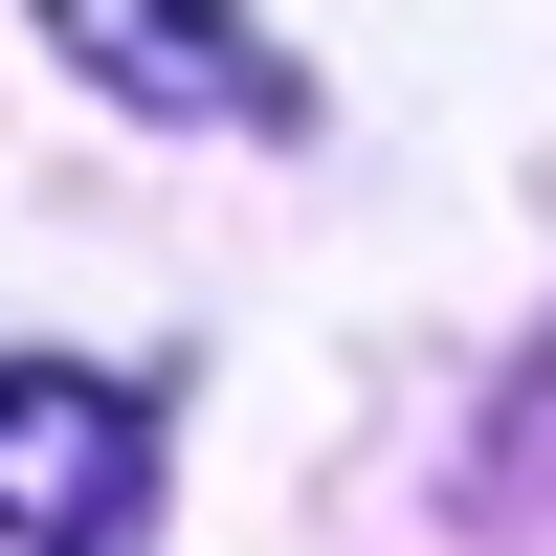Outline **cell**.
Here are the masks:
<instances>
[{"mask_svg":"<svg viewBox=\"0 0 556 556\" xmlns=\"http://www.w3.org/2000/svg\"><path fill=\"white\" fill-rule=\"evenodd\" d=\"M156 513V401L89 356H0V556H134Z\"/></svg>","mask_w":556,"mask_h":556,"instance_id":"obj_1","label":"cell"},{"mask_svg":"<svg viewBox=\"0 0 556 556\" xmlns=\"http://www.w3.org/2000/svg\"><path fill=\"white\" fill-rule=\"evenodd\" d=\"M67 45H89L112 89H178V112L290 134V67H267V45H223V0H67Z\"/></svg>","mask_w":556,"mask_h":556,"instance_id":"obj_2","label":"cell"},{"mask_svg":"<svg viewBox=\"0 0 556 556\" xmlns=\"http://www.w3.org/2000/svg\"><path fill=\"white\" fill-rule=\"evenodd\" d=\"M513 468H556V379H534V401H513V445H490V490H513Z\"/></svg>","mask_w":556,"mask_h":556,"instance_id":"obj_3","label":"cell"}]
</instances>
